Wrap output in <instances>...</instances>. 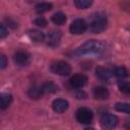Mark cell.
Wrapping results in <instances>:
<instances>
[{
  "label": "cell",
  "mask_w": 130,
  "mask_h": 130,
  "mask_svg": "<svg viewBox=\"0 0 130 130\" xmlns=\"http://www.w3.org/2000/svg\"><path fill=\"white\" fill-rule=\"evenodd\" d=\"M104 50V45L96 40H89L82 44L77 49V54L88 55V54H99Z\"/></svg>",
  "instance_id": "obj_1"
},
{
  "label": "cell",
  "mask_w": 130,
  "mask_h": 130,
  "mask_svg": "<svg viewBox=\"0 0 130 130\" xmlns=\"http://www.w3.org/2000/svg\"><path fill=\"white\" fill-rule=\"evenodd\" d=\"M50 69L54 74L60 76H68L71 73V66L65 61H56L52 63Z\"/></svg>",
  "instance_id": "obj_2"
},
{
  "label": "cell",
  "mask_w": 130,
  "mask_h": 130,
  "mask_svg": "<svg viewBox=\"0 0 130 130\" xmlns=\"http://www.w3.org/2000/svg\"><path fill=\"white\" fill-rule=\"evenodd\" d=\"M107 18L104 17V16H96L95 18H93L89 24H88V29L91 31V32H94V34H99V32H102L106 29L107 27Z\"/></svg>",
  "instance_id": "obj_3"
},
{
  "label": "cell",
  "mask_w": 130,
  "mask_h": 130,
  "mask_svg": "<svg viewBox=\"0 0 130 130\" xmlns=\"http://www.w3.org/2000/svg\"><path fill=\"white\" fill-rule=\"evenodd\" d=\"M75 116H76V120L79 123H82V124H89L92 121V118H93L92 111L88 108H85V107L79 108L76 111Z\"/></svg>",
  "instance_id": "obj_4"
},
{
  "label": "cell",
  "mask_w": 130,
  "mask_h": 130,
  "mask_svg": "<svg viewBox=\"0 0 130 130\" xmlns=\"http://www.w3.org/2000/svg\"><path fill=\"white\" fill-rule=\"evenodd\" d=\"M87 28V24L83 19H75L71 24H70V32L73 35H80L82 32H84Z\"/></svg>",
  "instance_id": "obj_5"
},
{
  "label": "cell",
  "mask_w": 130,
  "mask_h": 130,
  "mask_svg": "<svg viewBox=\"0 0 130 130\" xmlns=\"http://www.w3.org/2000/svg\"><path fill=\"white\" fill-rule=\"evenodd\" d=\"M14 61L20 66H26L30 62V55L26 51L19 50L14 54Z\"/></svg>",
  "instance_id": "obj_6"
},
{
  "label": "cell",
  "mask_w": 130,
  "mask_h": 130,
  "mask_svg": "<svg viewBox=\"0 0 130 130\" xmlns=\"http://www.w3.org/2000/svg\"><path fill=\"white\" fill-rule=\"evenodd\" d=\"M101 122H102V125L107 128V129H112L114 128L117 124H118V118L117 116L113 115V114H110V113H107L105 114L102 119H101Z\"/></svg>",
  "instance_id": "obj_7"
},
{
  "label": "cell",
  "mask_w": 130,
  "mask_h": 130,
  "mask_svg": "<svg viewBox=\"0 0 130 130\" xmlns=\"http://www.w3.org/2000/svg\"><path fill=\"white\" fill-rule=\"evenodd\" d=\"M69 82L74 88H82L87 82V77L84 74H74L70 78Z\"/></svg>",
  "instance_id": "obj_8"
},
{
  "label": "cell",
  "mask_w": 130,
  "mask_h": 130,
  "mask_svg": "<svg viewBox=\"0 0 130 130\" xmlns=\"http://www.w3.org/2000/svg\"><path fill=\"white\" fill-rule=\"evenodd\" d=\"M46 43L48 46L50 47H56L60 44L61 41V32L57 31V30H52L51 32H49L47 35V37H45Z\"/></svg>",
  "instance_id": "obj_9"
},
{
  "label": "cell",
  "mask_w": 130,
  "mask_h": 130,
  "mask_svg": "<svg viewBox=\"0 0 130 130\" xmlns=\"http://www.w3.org/2000/svg\"><path fill=\"white\" fill-rule=\"evenodd\" d=\"M68 106H69L68 102L66 100H63V99H57L52 104L53 110L55 112H57V113H63V112H65L68 109Z\"/></svg>",
  "instance_id": "obj_10"
},
{
  "label": "cell",
  "mask_w": 130,
  "mask_h": 130,
  "mask_svg": "<svg viewBox=\"0 0 130 130\" xmlns=\"http://www.w3.org/2000/svg\"><path fill=\"white\" fill-rule=\"evenodd\" d=\"M95 75H96V77H98L100 80H102V81H107V80L110 79V77H111V75H112V72H111L108 68H105V67H103V66H99V67H96V69H95Z\"/></svg>",
  "instance_id": "obj_11"
},
{
  "label": "cell",
  "mask_w": 130,
  "mask_h": 130,
  "mask_svg": "<svg viewBox=\"0 0 130 130\" xmlns=\"http://www.w3.org/2000/svg\"><path fill=\"white\" fill-rule=\"evenodd\" d=\"M109 95H110L109 90L104 86H96L93 89V96L96 100L104 101V100H107L109 98Z\"/></svg>",
  "instance_id": "obj_12"
},
{
  "label": "cell",
  "mask_w": 130,
  "mask_h": 130,
  "mask_svg": "<svg viewBox=\"0 0 130 130\" xmlns=\"http://www.w3.org/2000/svg\"><path fill=\"white\" fill-rule=\"evenodd\" d=\"M27 35H28V38L32 42L41 43V42L45 41V35L39 29H30V30H28Z\"/></svg>",
  "instance_id": "obj_13"
},
{
  "label": "cell",
  "mask_w": 130,
  "mask_h": 130,
  "mask_svg": "<svg viewBox=\"0 0 130 130\" xmlns=\"http://www.w3.org/2000/svg\"><path fill=\"white\" fill-rule=\"evenodd\" d=\"M43 89L42 86L40 85H32L31 87H29V89L27 90V95L32 99V100H38L43 95Z\"/></svg>",
  "instance_id": "obj_14"
},
{
  "label": "cell",
  "mask_w": 130,
  "mask_h": 130,
  "mask_svg": "<svg viewBox=\"0 0 130 130\" xmlns=\"http://www.w3.org/2000/svg\"><path fill=\"white\" fill-rule=\"evenodd\" d=\"M12 102V95L6 92H0V109L5 110Z\"/></svg>",
  "instance_id": "obj_15"
},
{
  "label": "cell",
  "mask_w": 130,
  "mask_h": 130,
  "mask_svg": "<svg viewBox=\"0 0 130 130\" xmlns=\"http://www.w3.org/2000/svg\"><path fill=\"white\" fill-rule=\"evenodd\" d=\"M42 89L44 93H54L58 90V86L53 81H46L42 85Z\"/></svg>",
  "instance_id": "obj_16"
},
{
  "label": "cell",
  "mask_w": 130,
  "mask_h": 130,
  "mask_svg": "<svg viewBox=\"0 0 130 130\" xmlns=\"http://www.w3.org/2000/svg\"><path fill=\"white\" fill-rule=\"evenodd\" d=\"M66 15L63 12H56L52 15V21L57 25H62L66 22Z\"/></svg>",
  "instance_id": "obj_17"
},
{
  "label": "cell",
  "mask_w": 130,
  "mask_h": 130,
  "mask_svg": "<svg viewBox=\"0 0 130 130\" xmlns=\"http://www.w3.org/2000/svg\"><path fill=\"white\" fill-rule=\"evenodd\" d=\"M52 9V4L49 2H41L36 6V11L38 13H44Z\"/></svg>",
  "instance_id": "obj_18"
},
{
  "label": "cell",
  "mask_w": 130,
  "mask_h": 130,
  "mask_svg": "<svg viewBox=\"0 0 130 130\" xmlns=\"http://www.w3.org/2000/svg\"><path fill=\"white\" fill-rule=\"evenodd\" d=\"M113 74L119 78H125L128 76V71L125 67L123 66H119V67H116L114 70H113Z\"/></svg>",
  "instance_id": "obj_19"
},
{
  "label": "cell",
  "mask_w": 130,
  "mask_h": 130,
  "mask_svg": "<svg viewBox=\"0 0 130 130\" xmlns=\"http://www.w3.org/2000/svg\"><path fill=\"white\" fill-rule=\"evenodd\" d=\"M118 87L122 92H124L126 94L130 93V84L128 81H124V80L118 81Z\"/></svg>",
  "instance_id": "obj_20"
},
{
  "label": "cell",
  "mask_w": 130,
  "mask_h": 130,
  "mask_svg": "<svg viewBox=\"0 0 130 130\" xmlns=\"http://www.w3.org/2000/svg\"><path fill=\"white\" fill-rule=\"evenodd\" d=\"M115 109L119 112H124L126 114L130 113V106L127 103H117L115 105Z\"/></svg>",
  "instance_id": "obj_21"
},
{
  "label": "cell",
  "mask_w": 130,
  "mask_h": 130,
  "mask_svg": "<svg viewBox=\"0 0 130 130\" xmlns=\"http://www.w3.org/2000/svg\"><path fill=\"white\" fill-rule=\"evenodd\" d=\"M74 4L77 8H80V9H85V8H88L92 2L89 1V0H75L74 1Z\"/></svg>",
  "instance_id": "obj_22"
},
{
  "label": "cell",
  "mask_w": 130,
  "mask_h": 130,
  "mask_svg": "<svg viewBox=\"0 0 130 130\" xmlns=\"http://www.w3.org/2000/svg\"><path fill=\"white\" fill-rule=\"evenodd\" d=\"M35 24H37L38 26H41V27H45L47 25V20L44 17L39 16L35 19Z\"/></svg>",
  "instance_id": "obj_23"
},
{
  "label": "cell",
  "mask_w": 130,
  "mask_h": 130,
  "mask_svg": "<svg viewBox=\"0 0 130 130\" xmlns=\"http://www.w3.org/2000/svg\"><path fill=\"white\" fill-rule=\"evenodd\" d=\"M7 66V58L5 55L0 53V69H4Z\"/></svg>",
  "instance_id": "obj_24"
},
{
  "label": "cell",
  "mask_w": 130,
  "mask_h": 130,
  "mask_svg": "<svg viewBox=\"0 0 130 130\" xmlns=\"http://www.w3.org/2000/svg\"><path fill=\"white\" fill-rule=\"evenodd\" d=\"M7 36H8V31H7L6 27L2 23H0V39H4Z\"/></svg>",
  "instance_id": "obj_25"
},
{
  "label": "cell",
  "mask_w": 130,
  "mask_h": 130,
  "mask_svg": "<svg viewBox=\"0 0 130 130\" xmlns=\"http://www.w3.org/2000/svg\"><path fill=\"white\" fill-rule=\"evenodd\" d=\"M84 130H94L93 128H91V127H88V128H85Z\"/></svg>",
  "instance_id": "obj_26"
}]
</instances>
